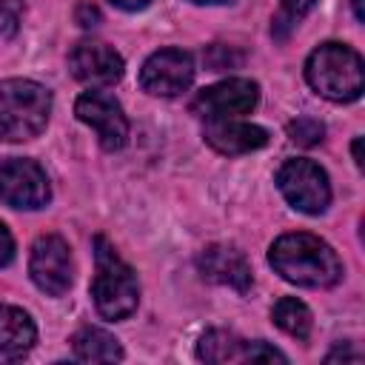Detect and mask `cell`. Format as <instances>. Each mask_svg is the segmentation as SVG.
Masks as SVG:
<instances>
[{
    "mask_svg": "<svg viewBox=\"0 0 365 365\" xmlns=\"http://www.w3.org/2000/svg\"><path fill=\"white\" fill-rule=\"evenodd\" d=\"M351 6H354V17L362 23V20H365V11H362V0H351Z\"/></svg>",
    "mask_w": 365,
    "mask_h": 365,
    "instance_id": "cell-25",
    "label": "cell"
},
{
    "mask_svg": "<svg viewBox=\"0 0 365 365\" xmlns=\"http://www.w3.org/2000/svg\"><path fill=\"white\" fill-rule=\"evenodd\" d=\"M197 271L208 282L228 285L237 294H248L254 285V271H251L245 254L237 251L234 245H225V242H214V245L202 248L197 257Z\"/></svg>",
    "mask_w": 365,
    "mask_h": 365,
    "instance_id": "cell-13",
    "label": "cell"
},
{
    "mask_svg": "<svg viewBox=\"0 0 365 365\" xmlns=\"http://www.w3.org/2000/svg\"><path fill=\"white\" fill-rule=\"evenodd\" d=\"M271 319H274L277 328H282V331H285L288 336H294V339H308V336H311V325H314L311 311H308V305H305L302 299H297V297H282V299H277V305H274V311H271Z\"/></svg>",
    "mask_w": 365,
    "mask_h": 365,
    "instance_id": "cell-17",
    "label": "cell"
},
{
    "mask_svg": "<svg viewBox=\"0 0 365 365\" xmlns=\"http://www.w3.org/2000/svg\"><path fill=\"white\" fill-rule=\"evenodd\" d=\"M268 262L282 279L302 288H334L342 279L339 254L325 240L305 231L277 237L268 251Z\"/></svg>",
    "mask_w": 365,
    "mask_h": 365,
    "instance_id": "cell-1",
    "label": "cell"
},
{
    "mask_svg": "<svg viewBox=\"0 0 365 365\" xmlns=\"http://www.w3.org/2000/svg\"><path fill=\"white\" fill-rule=\"evenodd\" d=\"M51 114V94L34 80H3L0 83V140L23 143L34 140Z\"/></svg>",
    "mask_w": 365,
    "mask_h": 365,
    "instance_id": "cell-4",
    "label": "cell"
},
{
    "mask_svg": "<svg viewBox=\"0 0 365 365\" xmlns=\"http://www.w3.org/2000/svg\"><path fill=\"white\" fill-rule=\"evenodd\" d=\"M197 6H222V3H234V0H191Z\"/></svg>",
    "mask_w": 365,
    "mask_h": 365,
    "instance_id": "cell-26",
    "label": "cell"
},
{
    "mask_svg": "<svg viewBox=\"0 0 365 365\" xmlns=\"http://www.w3.org/2000/svg\"><path fill=\"white\" fill-rule=\"evenodd\" d=\"M205 63L211 66V71H225V68H234L242 63V54H234L231 48H225L222 43H214L208 51H205Z\"/></svg>",
    "mask_w": 365,
    "mask_h": 365,
    "instance_id": "cell-19",
    "label": "cell"
},
{
    "mask_svg": "<svg viewBox=\"0 0 365 365\" xmlns=\"http://www.w3.org/2000/svg\"><path fill=\"white\" fill-rule=\"evenodd\" d=\"M325 134V125L319 120H311V117H299L294 123H288V137L297 143V145H317Z\"/></svg>",
    "mask_w": 365,
    "mask_h": 365,
    "instance_id": "cell-18",
    "label": "cell"
},
{
    "mask_svg": "<svg viewBox=\"0 0 365 365\" xmlns=\"http://www.w3.org/2000/svg\"><path fill=\"white\" fill-rule=\"evenodd\" d=\"M305 77L317 94L334 103H351L362 94V57L345 43H322L305 63Z\"/></svg>",
    "mask_w": 365,
    "mask_h": 365,
    "instance_id": "cell-3",
    "label": "cell"
},
{
    "mask_svg": "<svg viewBox=\"0 0 365 365\" xmlns=\"http://www.w3.org/2000/svg\"><path fill=\"white\" fill-rule=\"evenodd\" d=\"M0 200L11 208H43L51 200V185L46 171L34 160H6L0 165Z\"/></svg>",
    "mask_w": 365,
    "mask_h": 365,
    "instance_id": "cell-8",
    "label": "cell"
},
{
    "mask_svg": "<svg viewBox=\"0 0 365 365\" xmlns=\"http://www.w3.org/2000/svg\"><path fill=\"white\" fill-rule=\"evenodd\" d=\"M68 68L71 74L86 83V86H114L123 80V71H125V63L123 57L108 46V43H100V40H83L71 48L68 54Z\"/></svg>",
    "mask_w": 365,
    "mask_h": 365,
    "instance_id": "cell-12",
    "label": "cell"
},
{
    "mask_svg": "<svg viewBox=\"0 0 365 365\" xmlns=\"http://www.w3.org/2000/svg\"><path fill=\"white\" fill-rule=\"evenodd\" d=\"M94 259L97 271L91 279V299L103 319H125L137 311L140 285L128 262L120 259L114 245L106 237H94Z\"/></svg>",
    "mask_w": 365,
    "mask_h": 365,
    "instance_id": "cell-2",
    "label": "cell"
},
{
    "mask_svg": "<svg viewBox=\"0 0 365 365\" xmlns=\"http://www.w3.org/2000/svg\"><path fill=\"white\" fill-rule=\"evenodd\" d=\"M317 0H282V11L291 17V20H299L302 14H308L314 9Z\"/></svg>",
    "mask_w": 365,
    "mask_h": 365,
    "instance_id": "cell-21",
    "label": "cell"
},
{
    "mask_svg": "<svg viewBox=\"0 0 365 365\" xmlns=\"http://www.w3.org/2000/svg\"><path fill=\"white\" fill-rule=\"evenodd\" d=\"M257 103H259V86L245 77H231L202 88L194 97L191 111L202 120H231V117L251 114Z\"/></svg>",
    "mask_w": 365,
    "mask_h": 365,
    "instance_id": "cell-7",
    "label": "cell"
},
{
    "mask_svg": "<svg viewBox=\"0 0 365 365\" xmlns=\"http://www.w3.org/2000/svg\"><path fill=\"white\" fill-rule=\"evenodd\" d=\"M117 9H123V11H140V9H145L151 0H111Z\"/></svg>",
    "mask_w": 365,
    "mask_h": 365,
    "instance_id": "cell-23",
    "label": "cell"
},
{
    "mask_svg": "<svg viewBox=\"0 0 365 365\" xmlns=\"http://www.w3.org/2000/svg\"><path fill=\"white\" fill-rule=\"evenodd\" d=\"M202 137L205 143L220 151V154H248V151H257L268 143V131L254 125V123H242L240 117H231V120H205V128H202Z\"/></svg>",
    "mask_w": 365,
    "mask_h": 365,
    "instance_id": "cell-14",
    "label": "cell"
},
{
    "mask_svg": "<svg viewBox=\"0 0 365 365\" xmlns=\"http://www.w3.org/2000/svg\"><path fill=\"white\" fill-rule=\"evenodd\" d=\"M359 148H362V137H356L354 145H351V151H354V163L362 168V151H359Z\"/></svg>",
    "mask_w": 365,
    "mask_h": 365,
    "instance_id": "cell-24",
    "label": "cell"
},
{
    "mask_svg": "<svg viewBox=\"0 0 365 365\" xmlns=\"http://www.w3.org/2000/svg\"><path fill=\"white\" fill-rule=\"evenodd\" d=\"M191 83H194V57L182 48H160L140 68V86L154 97H177Z\"/></svg>",
    "mask_w": 365,
    "mask_h": 365,
    "instance_id": "cell-9",
    "label": "cell"
},
{
    "mask_svg": "<svg viewBox=\"0 0 365 365\" xmlns=\"http://www.w3.org/2000/svg\"><path fill=\"white\" fill-rule=\"evenodd\" d=\"M11 257H14V237H11V231L0 222V268H6V265L11 262Z\"/></svg>",
    "mask_w": 365,
    "mask_h": 365,
    "instance_id": "cell-20",
    "label": "cell"
},
{
    "mask_svg": "<svg viewBox=\"0 0 365 365\" xmlns=\"http://www.w3.org/2000/svg\"><path fill=\"white\" fill-rule=\"evenodd\" d=\"M197 356L202 362H214V365H225V362H288L282 351H277L274 345L262 342V339H242L231 331L214 328L208 334H202L200 345H197Z\"/></svg>",
    "mask_w": 365,
    "mask_h": 365,
    "instance_id": "cell-11",
    "label": "cell"
},
{
    "mask_svg": "<svg viewBox=\"0 0 365 365\" xmlns=\"http://www.w3.org/2000/svg\"><path fill=\"white\" fill-rule=\"evenodd\" d=\"M37 342V328L23 308L0 302V359H20Z\"/></svg>",
    "mask_w": 365,
    "mask_h": 365,
    "instance_id": "cell-15",
    "label": "cell"
},
{
    "mask_svg": "<svg viewBox=\"0 0 365 365\" xmlns=\"http://www.w3.org/2000/svg\"><path fill=\"white\" fill-rule=\"evenodd\" d=\"M74 114L80 123L91 125L100 145L106 151H120L128 143V120L123 114V106L103 94V91H86L74 103Z\"/></svg>",
    "mask_w": 365,
    "mask_h": 365,
    "instance_id": "cell-10",
    "label": "cell"
},
{
    "mask_svg": "<svg viewBox=\"0 0 365 365\" xmlns=\"http://www.w3.org/2000/svg\"><path fill=\"white\" fill-rule=\"evenodd\" d=\"M282 197L302 214H322L331 202L328 174L311 160H288L277 171Z\"/></svg>",
    "mask_w": 365,
    "mask_h": 365,
    "instance_id": "cell-5",
    "label": "cell"
},
{
    "mask_svg": "<svg viewBox=\"0 0 365 365\" xmlns=\"http://www.w3.org/2000/svg\"><path fill=\"white\" fill-rule=\"evenodd\" d=\"M29 274L40 291L48 297H63L74 279V259L71 248L60 234H43L31 245Z\"/></svg>",
    "mask_w": 365,
    "mask_h": 365,
    "instance_id": "cell-6",
    "label": "cell"
},
{
    "mask_svg": "<svg viewBox=\"0 0 365 365\" xmlns=\"http://www.w3.org/2000/svg\"><path fill=\"white\" fill-rule=\"evenodd\" d=\"M97 20H100V11H97L94 6L83 3V6L77 9V23H80V26H94Z\"/></svg>",
    "mask_w": 365,
    "mask_h": 365,
    "instance_id": "cell-22",
    "label": "cell"
},
{
    "mask_svg": "<svg viewBox=\"0 0 365 365\" xmlns=\"http://www.w3.org/2000/svg\"><path fill=\"white\" fill-rule=\"evenodd\" d=\"M71 348L80 362H120L123 359L120 342L103 328H80L71 336Z\"/></svg>",
    "mask_w": 365,
    "mask_h": 365,
    "instance_id": "cell-16",
    "label": "cell"
}]
</instances>
